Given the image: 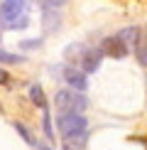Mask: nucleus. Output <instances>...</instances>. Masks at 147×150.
I'll list each match as a JSON object with an SVG mask.
<instances>
[{
  "mask_svg": "<svg viewBox=\"0 0 147 150\" xmlns=\"http://www.w3.org/2000/svg\"><path fill=\"white\" fill-rule=\"evenodd\" d=\"M54 103H57L59 113H83L88 108V98L81 91H64L61 89L54 96Z\"/></svg>",
  "mask_w": 147,
  "mask_h": 150,
  "instance_id": "nucleus-1",
  "label": "nucleus"
},
{
  "mask_svg": "<svg viewBox=\"0 0 147 150\" xmlns=\"http://www.w3.org/2000/svg\"><path fill=\"white\" fill-rule=\"evenodd\" d=\"M59 130L61 135H76L88 130V121L83 113H59Z\"/></svg>",
  "mask_w": 147,
  "mask_h": 150,
  "instance_id": "nucleus-2",
  "label": "nucleus"
},
{
  "mask_svg": "<svg viewBox=\"0 0 147 150\" xmlns=\"http://www.w3.org/2000/svg\"><path fill=\"white\" fill-rule=\"evenodd\" d=\"M64 81L71 86L74 91H86V86H88V81H86V74L81 69H76V67H64Z\"/></svg>",
  "mask_w": 147,
  "mask_h": 150,
  "instance_id": "nucleus-3",
  "label": "nucleus"
},
{
  "mask_svg": "<svg viewBox=\"0 0 147 150\" xmlns=\"http://www.w3.org/2000/svg\"><path fill=\"white\" fill-rule=\"evenodd\" d=\"M101 54H108V57H113V59H123L127 54V47L123 45L118 37H108L101 45Z\"/></svg>",
  "mask_w": 147,
  "mask_h": 150,
  "instance_id": "nucleus-4",
  "label": "nucleus"
},
{
  "mask_svg": "<svg viewBox=\"0 0 147 150\" xmlns=\"http://www.w3.org/2000/svg\"><path fill=\"white\" fill-rule=\"evenodd\" d=\"M78 64H81L83 74H93L98 69V64H101V49H86L83 57L78 59Z\"/></svg>",
  "mask_w": 147,
  "mask_h": 150,
  "instance_id": "nucleus-5",
  "label": "nucleus"
},
{
  "mask_svg": "<svg viewBox=\"0 0 147 150\" xmlns=\"http://www.w3.org/2000/svg\"><path fill=\"white\" fill-rule=\"evenodd\" d=\"M22 10H24V0H5L3 8H0V15H3L5 22H10V20H15V17L24 15Z\"/></svg>",
  "mask_w": 147,
  "mask_h": 150,
  "instance_id": "nucleus-6",
  "label": "nucleus"
},
{
  "mask_svg": "<svg viewBox=\"0 0 147 150\" xmlns=\"http://www.w3.org/2000/svg\"><path fill=\"white\" fill-rule=\"evenodd\" d=\"M86 140H88V133L64 135V140H61V145H64V150H83V148H86Z\"/></svg>",
  "mask_w": 147,
  "mask_h": 150,
  "instance_id": "nucleus-7",
  "label": "nucleus"
},
{
  "mask_svg": "<svg viewBox=\"0 0 147 150\" xmlns=\"http://www.w3.org/2000/svg\"><path fill=\"white\" fill-rule=\"evenodd\" d=\"M135 54H137V62L142 67H147V35L140 32L137 42H135Z\"/></svg>",
  "mask_w": 147,
  "mask_h": 150,
  "instance_id": "nucleus-8",
  "label": "nucleus"
},
{
  "mask_svg": "<svg viewBox=\"0 0 147 150\" xmlns=\"http://www.w3.org/2000/svg\"><path fill=\"white\" fill-rule=\"evenodd\" d=\"M115 37H118V40H120L125 47H130V45H135V42H137L140 30H137V27H125V30H120V32L115 35Z\"/></svg>",
  "mask_w": 147,
  "mask_h": 150,
  "instance_id": "nucleus-9",
  "label": "nucleus"
},
{
  "mask_svg": "<svg viewBox=\"0 0 147 150\" xmlns=\"http://www.w3.org/2000/svg\"><path fill=\"white\" fill-rule=\"evenodd\" d=\"M29 98H32V103L39 106L42 111L47 108V101H44V93H42V86H39V84H32V86H29Z\"/></svg>",
  "mask_w": 147,
  "mask_h": 150,
  "instance_id": "nucleus-10",
  "label": "nucleus"
},
{
  "mask_svg": "<svg viewBox=\"0 0 147 150\" xmlns=\"http://www.w3.org/2000/svg\"><path fill=\"white\" fill-rule=\"evenodd\" d=\"M27 15H20V17H15V20H10V22H5V27L8 30H22V27H27Z\"/></svg>",
  "mask_w": 147,
  "mask_h": 150,
  "instance_id": "nucleus-11",
  "label": "nucleus"
},
{
  "mask_svg": "<svg viewBox=\"0 0 147 150\" xmlns=\"http://www.w3.org/2000/svg\"><path fill=\"white\" fill-rule=\"evenodd\" d=\"M42 130H44L47 140H54V130H52V121H49V113H47V108H44V118H42Z\"/></svg>",
  "mask_w": 147,
  "mask_h": 150,
  "instance_id": "nucleus-12",
  "label": "nucleus"
},
{
  "mask_svg": "<svg viewBox=\"0 0 147 150\" xmlns=\"http://www.w3.org/2000/svg\"><path fill=\"white\" fill-rule=\"evenodd\" d=\"M0 62H3V64H20L22 57H17V54H10V52H5V49H0Z\"/></svg>",
  "mask_w": 147,
  "mask_h": 150,
  "instance_id": "nucleus-13",
  "label": "nucleus"
},
{
  "mask_svg": "<svg viewBox=\"0 0 147 150\" xmlns=\"http://www.w3.org/2000/svg\"><path fill=\"white\" fill-rule=\"evenodd\" d=\"M44 22H47L49 30H54V27H57V22H59V15L54 10H44Z\"/></svg>",
  "mask_w": 147,
  "mask_h": 150,
  "instance_id": "nucleus-14",
  "label": "nucleus"
},
{
  "mask_svg": "<svg viewBox=\"0 0 147 150\" xmlns=\"http://www.w3.org/2000/svg\"><path fill=\"white\" fill-rule=\"evenodd\" d=\"M15 130H17V133H20L22 138H24V143H29V145H34V138H32V135H29V130L24 128L22 123H15Z\"/></svg>",
  "mask_w": 147,
  "mask_h": 150,
  "instance_id": "nucleus-15",
  "label": "nucleus"
},
{
  "mask_svg": "<svg viewBox=\"0 0 147 150\" xmlns=\"http://www.w3.org/2000/svg\"><path fill=\"white\" fill-rule=\"evenodd\" d=\"M69 0H42V5H44V10H57L61 5H66Z\"/></svg>",
  "mask_w": 147,
  "mask_h": 150,
  "instance_id": "nucleus-16",
  "label": "nucleus"
},
{
  "mask_svg": "<svg viewBox=\"0 0 147 150\" xmlns=\"http://www.w3.org/2000/svg\"><path fill=\"white\" fill-rule=\"evenodd\" d=\"M39 47V40H29V42H22V49H34Z\"/></svg>",
  "mask_w": 147,
  "mask_h": 150,
  "instance_id": "nucleus-17",
  "label": "nucleus"
},
{
  "mask_svg": "<svg viewBox=\"0 0 147 150\" xmlns=\"http://www.w3.org/2000/svg\"><path fill=\"white\" fill-rule=\"evenodd\" d=\"M5 81H8V71L0 69V84H5Z\"/></svg>",
  "mask_w": 147,
  "mask_h": 150,
  "instance_id": "nucleus-18",
  "label": "nucleus"
},
{
  "mask_svg": "<svg viewBox=\"0 0 147 150\" xmlns=\"http://www.w3.org/2000/svg\"><path fill=\"white\" fill-rule=\"evenodd\" d=\"M39 150H49V148H44V145H42V148H39Z\"/></svg>",
  "mask_w": 147,
  "mask_h": 150,
  "instance_id": "nucleus-19",
  "label": "nucleus"
},
{
  "mask_svg": "<svg viewBox=\"0 0 147 150\" xmlns=\"http://www.w3.org/2000/svg\"><path fill=\"white\" fill-rule=\"evenodd\" d=\"M0 22H3V15H0Z\"/></svg>",
  "mask_w": 147,
  "mask_h": 150,
  "instance_id": "nucleus-20",
  "label": "nucleus"
}]
</instances>
